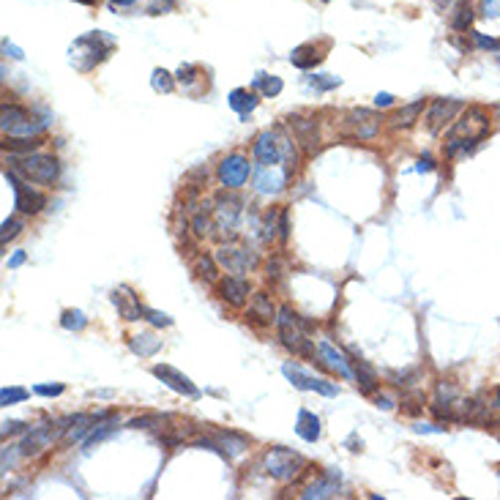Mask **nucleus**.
I'll return each mask as SVG.
<instances>
[{"label": "nucleus", "mask_w": 500, "mask_h": 500, "mask_svg": "<svg viewBox=\"0 0 500 500\" xmlns=\"http://www.w3.org/2000/svg\"><path fill=\"white\" fill-rule=\"evenodd\" d=\"M227 102H230V107H232V110L238 112L241 118H246L249 112H252V110H254V107H257V102H260V99H257L254 93L243 91V88H235V91L230 93V99H227Z\"/></svg>", "instance_id": "nucleus-28"}, {"label": "nucleus", "mask_w": 500, "mask_h": 500, "mask_svg": "<svg viewBox=\"0 0 500 500\" xmlns=\"http://www.w3.org/2000/svg\"><path fill=\"white\" fill-rule=\"evenodd\" d=\"M142 315H145V320H148V323H154V326H159V328H169V326H172V317L165 315V312H156V309L142 306Z\"/></svg>", "instance_id": "nucleus-40"}, {"label": "nucleus", "mask_w": 500, "mask_h": 500, "mask_svg": "<svg viewBox=\"0 0 500 500\" xmlns=\"http://www.w3.org/2000/svg\"><path fill=\"white\" fill-rule=\"evenodd\" d=\"M254 88H260L263 91V96H268V99H274L281 93V88H284V82L274 77V74H263V71H257V77H254Z\"/></svg>", "instance_id": "nucleus-33"}, {"label": "nucleus", "mask_w": 500, "mask_h": 500, "mask_svg": "<svg viewBox=\"0 0 500 500\" xmlns=\"http://www.w3.org/2000/svg\"><path fill=\"white\" fill-rule=\"evenodd\" d=\"M28 399V391L25 389H3L0 391V405L8 407V405H17V402H25Z\"/></svg>", "instance_id": "nucleus-39"}, {"label": "nucleus", "mask_w": 500, "mask_h": 500, "mask_svg": "<svg viewBox=\"0 0 500 500\" xmlns=\"http://www.w3.org/2000/svg\"><path fill=\"white\" fill-rule=\"evenodd\" d=\"M462 110V104L456 102V99H438L432 107H429V115H427V120H429V131L435 134V131H441L445 123L456 115V112Z\"/></svg>", "instance_id": "nucleus-18"}, {"label": "nucleus", "mask_w": 500, "mask_h": 500, "mask_svg": "<svg viewBox=\"0 0 500 500\" xmlns=\"http://www.w3.org/2000/svg\"><path fill=\"white\" fill-rule=\"evenodd\" d=\"M22 429H25V424H22V421H3V438L17 435V432H22Z\"/></svg>", "instance_id": "nucleus-49"}, {"label": "nucleus", "mask_w": 500, "mask_h": 500, "mask_svg": "<svg viewBox=\"0 0 500 500\" xmlns=\"http://www.w3.org/2000/svg\"><path fill=\"white\" fill-rule=\"evenodd\" d=\"M3 145H6V151H11V154H30V151H36V148L41 145V140H39V137H17V134H8V137L3 140Z\"/></svg>", "instance_id": "nucleus-32"}, {"label": "nucleus", "mask_w": 500, "mask_h": 500, "mask_svg": "<svg viewBox=\"0 0 500 500\" xmlns=\"http://www.w3.org/2000/svg\"><path fill=\"white\" fill-rule=\"evenodd\" d=\"M266 271H268L266 277L271 279V281H279V279H281V260H279V257H274V260H268Z\"/></svg>", "instance_id": "nucleus-46"}, {"label": "nucleus", "mask_w": 500, "mask_h": 500, "mask_svg": "<svg viewBox=\"0 0 500 500\" xmlns=\"http://www.w3.org/2000/svg\"><path fill=\"white\" fill-rule=\"evenodd\" d=\"M481 17H500V0H481Z\"/></svg>", "instance_id": "nucleus-44"}, {"label": "nucleus", "mask_w": 500, "mask_h": 500, "mask_svg": "<svg viewBox=\"0 0 500 500\" xmlns=\"http://www.w3.org/2000/svg\"><path fill=\"white\" fill-rule=\"evenodd\" d=\"M320 60H323V55L315 50V44H301V47H295L290 53V63L295 68H315Z\"/></svg>", "instance_id": "nucleus-27"}, {"label": "nucleus", "mask_w": 500, "mask_h": 500, "mask_svg": "<svg viewBox=\"0 0 500 500\" xmlns=\"http://www.w3.org/2000/svg\"><path fill=\"white\" fill-rule=\"evenodd\" d=\"M3 178H6V180L11 183V189H14V208H17V211H22V214H39V211L47 205V197H44L41 192H36V189L30 186V180H19L14 169H6Z\"/></svg>", "instance_id": "nucleus-7"}, {"label": "nucleus", "mask_w": 500, "mask_h": 500, "mask_svg": "<svg viewBox=\"0 0 500 500\" xmlns=\"http://www.w3.org/2000/svg\"><path fill=\"white\" fill-rule=\"evenodd\" d=\"M380 126H383V118L372 110H350L344 115V129L350 137L355 140H372L380 134Z\"/></svg>", "instance_id": "nucleus-9"}, {"label": "nucleus", "mask_w": 500, "mask_h": 500, "mask_svg": "<svg viewBox=\"0 0 500 500\" xmlns=\"http://www.w3.org/2000/svg\"><path fill=\"white\" fill-rule=\"evenodd\" d=\"M435 3H438V6H448V3H451V0H435Z\"/></svg>", "instance_id": "nucleus-60"}, {"label": "nucleus", "mask_w": 500, "mask_h": 500, "mask_svg": "<svg viewBox=\"0 0 500 500\" xmlns=\"http://www.w3.org/2000/svg\"><path fill=\"white\" fill-rule=\"evenodd\" d=\"M254 159L260 167H277L281 162V151H279V137L274 131H260L254 140Z\"/></svg>", "instance_id": "nucleus-15"}, {"label": "nucleus", "mask_w": 500, "mask_h": 500, "mask_svg": "<svg viewBox=\"0 0 500 500\" xmlns=\"http://www.w3.org/2000/svg\"><path fill=\"white\" fill-rule=\"evenodd\" d=\"M112 6H131V3H137V0H110Z\"/></svg>", "instance_id": "nucleus-57"}, {"label": "nucleus", "mask_w": 500, "mask_h": 500, "mask_svg": "<svg viewBox=\"0 0 500 500\" xmlns=\"http://www.w3.org/2000/svg\"><path fill=\"white\" fill-rule=\"evenodd\" d=\"M246 317H252V320H257V323H274V320H277V306H274L271 295H268V293H254Z\"/></svg>", "instance_id": "nucleus-21"}, {"label": "nucleus", "mask_w": 500, "mask_h": 500, "mask_svg": "<svg viewBox=\"0 0 500 500\" xmlns=\"http://www.w3.org/2000/svg\"><path fill=\"white\" fill-rule=\"evenodd\" d=\"M11 165H14V172H19L25 180H30V183H53L57 178V172H60V167H57V159L55 156H44V154H28V156H22V159H14L11 156Z\"/></svg>", "instance_id": "nucleus-2"}, {"label": "nucleus", "mask_w": 500, "mask_h": 500, "mask_svg": "<svg viewBox=\"0 0 500 500\" xmlns=\"http://www.w3.org/2000/svg\"><path fill=\"white\" fill-rule=\"evenodd\" d=\"M416 432H445V427H432V424H416Z\"/></svg>", "instance_id": "nucleus-56"}, {"label": "nucleus", "mask_w": 500, "mask_h": 500, "mask_svg": "<svg viewBox=\"0 0 500 500\" xmlns=\"http://www.w3.org/2000/svg\"><path fill=\"white\" fill-rule=\"evenodd\" d=\"M336 492H339V473H336V470H328V473H323L315 484H309V487L301 492V498L323 500V498H333Z\"/></svg>", "instance_id": "nucleus-19"}, {"label": "nucleus", "mask_w": 500, "mask_h": 500, "mask_svg": "<svg viewBox=\"0 0 500 500\" xmlns=\"http://www.w3.org/2000/svg\"><path fill=\"white\" fill-rule=\"evenodd\" d=\"M279 336H281V344L287 347V350H293V353H312V344H309V339L304 336L301 331V326H304V320L290 309V306H281L279 309Z\"/></svg>", "instance_id": "nucleus-4"}, {"label": "nucleus", "mask_w": 500, "mask_h": 500, "mask_svg": "<svg viewBox=\"0 0 500 500\" xmlns=\"http://www.w3.org/2000/svg\"><path fill=\"white\" fill-rule=\"evenodd\" d=\"M323 3H328V0H323Z\"/></svg>", "instance_id": "nucleus-61"}, {"label": "nucleus", "mask_w": 500, "mask_h": 500, "mask_svg": "<svg viewBox=\"0 0 500 500\" xmlns=\"http://www.w3.org/2000/svg\"><path fill=\"white\" fill-rule=\"evenodd\" d=\"M77 3H82V6H93L96 0H77Z\"/></svg>", "instance_id": "nucleus-59"}, {"label": "nucleus", "mask_w": 500, "mask_h": 500, "mask_svg": "<svg viewBox=\"0 0 500 500\" xmlns=\"http://www.w3.org/2000/svg\"><path fill=\"white\" fill-rule=\"evenodd\" d=\"M33 391H36L39 396H60V393L66 391V386H63V383H53V386H36Z\"/></svg>", "instance_id": "nucleus-45"}, {"label": "nucleus", "mask_w": 500, "mask_h": 500, "mask_svg": "<svg viewBox=\"0 0 500 500\" xmlns=\"http://www.w3.org/2000/svg\"><path fill=\"white\" fill-rule=\"evenodd\" d=\"M393 104V96L391 93H378L375 96V107H391Z\"/></svg>", "instance_id": "nucleus-52"}, {"label": "nucleus", "mask_w": 500, "mask_h": 500, "mask_svg": "<svg viewBox=\"0 0 500 500\" xmlns=\"http://www.w3.org/2000/svg\"><path fill=\"white\" fill-rule=\"evenodd\" d=\"M473 41H476V47H481V50H492V53L500 50L498 39H490V36H484V33H479V30H473Z\"/></svg>", "instance_id": "nucleus-41"}, {"label": "nucleus", "mask_w": 500, "mask_h": 500, "mask_svg": "<svg viewBox=\"0 0 500 500\" xmlns=\"http://www.w3.org/2000/svg\"><path fill=\"white\" fill-rule=\"evenodd\" d=\"M151 85H154V91H159V93H172L175 80L169 77V71H165V68H156V71H154V77H151Z\"/></svg>", "instance_id": "nucleus-35"}, {"label": "nucleus", "mask_w": 500, "mask_h": 500, "mask_svg": "<svg viewBox=\"0 0 500 500\" xmlns=\"http://www.w3.org/2000/svg\"><path fill=\"white\" fill-rule=\"evenodd\" d=\"M492 407H498V410H500V389L495 391V402H492Z\"/></svg>", "instance_id": "nucleus-58"}, {"label": "nucleus", "mask_w": 500, "mask_h": 500, "mask_svg": "<svg viewBox=\"0 0 500 500\" xmlns=\"http://www.w3.org/2000/svg\"><path fill=\"white\" fill-rule=\"evenodd\" d=\"M3 53H6V55H8V57H14V60H22V57H25V53H22V50H19L17 44H11L8 39L3 41Z\"/></svg>", "instance_id": "nucleus-50"}, {"label": "nucleus", "mask_w": 500, "mask_h": 500, "mask_svg": "<svg viewBox=\"0 0 500 500\" xmlns=\"http://www.w3.org/2000/svg\"><path fill=\"white\" fill-rule=\"evenodd\" d=\"M287 123H290V129H293V134H295L298 145H301L309 156H315V151L320 148V137H317V126H315V120H312V118H301V115H290V118H287Z\"/></svg>", "instance_id": "nucleus-13"}, {"label": "nucleus", "mask_w": 500, "mask_h": 500, "mask_svg": "<svg viewBox=\"0 0 500 500\" xmlns=\"http://www.w3.org/2000/svg\"><path fill=\"white\" fill-rule=\"evenodd\" d=\"M8 467H14V445L3 448V470H8Z\"/></svg>", "instance_id": "nucleus-51"}, {"label": "nucleus", "mask_w": 500, "mask_h": 500, "mask_svg": "<svg viewBox=\"0 0 500 500\" xmlns=\"http://www.w3.org/2000/svg\"><path fill=\"white\" fill-rule=\"evenodd\" d=\"M284 180H287V172H284V169L279 172L277 167H263L260 175H257V189L266 192V194H268V192H279V189L284 186Z\"/></svg>", "instance_id": "nucleus-26"}, {"label": "nucleus", "mask_w": 500, "mask_h": 500, "mask_svg": "<svg viewBox=\"0 0 500 500\" xmlns=\"http://www.w3.org/2000/svg\"><path fill=\"white\" fill-rule=\"evenodd\" d=\"M112 50H115L112 36H107L104 30H93L88 36H80L71 44L68 55H71V66H77L80 71H91L96 63H102L104 57L110 55Z\"/></svg>", "instance_id": "nucleus-1"}, {"label": "nucleus", "mask_w": 500, "mask_h": 500, "mask_svg": "<svg viewBox=\"0 0 500 500\" xmlns=\"http://www.w3.org/2000/svg\"><path fill=\"white\" fill-rule=\"evenodd\" d=\"M194 274L200 279H205L208 284H214L216 279H219V263H216V257H211V254H200L197 260H194Z\"/></svg>", "instance_id": "nucleus-30"}, {"label": "nucleus", "mask_w": 500, "mask_h": 500, "mask_svg": "<svg viewBox=\"0 0 500 500\" xmlns=\"http://www.w3.org/2000/svg\"><path fill=\"white\" fill-rule=\"evenodd\" d=\"M25 257H28L25 252H17V254H11V260H8V268H19V266L25 263Z\"/></svg>", "instance_id": "nucleus-54"}, {"label": "nucleus", "mask_w": 500, "mask_h": 500, "mask_svg": "<svg viewBox=\"0 0 500 500\" xmlns=\"http://www.w3.org/2000/svg\"><path fill=\"white\" fill-rule=\"evenodd\" d=\"M287 235H290V216H287V211H281L279 214V238H281V243H287Z\"/></svg>", "instance_id": "nucleus-47"}, {"label": "nucleus", "mask_w": 500, "mask_h": 500, "mask_svg": "<svg viewBox=\"0 0 500 500\" xmlns=\"http://www.w3.org/2000/svg\"><path fill=\"white\" fill-rule=\"evenodd\" d=\"M129 347H131L140 358H151V355H156V353L162 350V339H156L154 333H137V336H131Z\"/></svg>", "instance_id": "nucleus-25"}, {"label": "nucleus", "mask_w": 500, "mask_h": 500, "mask_svg": "<svg viewBox=\"0 0 500 500\" xmlns=\"http://www.w3.org/2000/svg\"><path fill=\"white\" fill-rule=\"evenodd\" d=\"M238 219H241V203L235 197H227V200H216V208H214V230H222L230 238L238 232Z\"/></svg>", "instance_id": "nucleus-12"}, {"label": "nucleus", "mask_w": 500, "mask_h": 500, "mask_svg": "<svg viewBox=\"0 0 500 500\" xmlns=\"http://www.w3.org/2000/svg\"><path fill=\"white\" fill-rule=\"evenodd\" d=\"M151 372H154V378H159L167 389H172L175 393H183V396H200L197 386H194L183 372H178V369L169 367V364H156Z\"/></svg>", "instance_id": "nucleus-14"}, {"label": "nucleus", "mask_w": 500, "mask_h": 500, "mask_svg": "<svg viewBox=\"0 0 500 500\" xmlns=\"http://www.w3.org/2000/svg\"><path fill=\"white\" fill-rule=\"evenodd\" d=\"M211 438L216 441L222 456H238V454L246 451V438H241V435H235V432H214Z\"/></svg>", "instance_id": "nucleus-23"}, {"label": "nucleus", "mask_w": 500, "mask_h": 500, "mask_svg": "<svg viewBox=\"0 0 500 500\" xmlns=\"http://www.w3.org/2000/svg\"><path fill=\"white\" fill-rule=\"evenodd\" d=\"M317 355H320V361L336 372L339 378H353V367H350V361L344 358V353L342 350H336L331 342H320L317 344Z\"/></svg>", "instance_id": "nucleus-16"}, {"label": "nucleus", "mask_w": 500, "mask_h": 500, "mask_svg": "<svg viewBox=\"0 0 500 500\" xmlns=\"http://www.w3.org/2000/svg\"><path fill=\"white\" fill-rule=\"evenodd\" d=\"M375 405H378V407H383V410H391V407H393L391 396H383V393H378V396H375Z\"/></svg>", "instance_id": "nucleus-55"}, {"label": "nucleus", "mask_w": 500, "mask_h": 500, "mask_svg": "<svg viewBox=\"0 0 500 500\" xmlns=\"http://www.w3.org/2000/svg\"><path fill=\"white\" fill-rule=\"evenodd\" d=\"M216 175H219V183H222L224 189H232V192H235V189L246 186V180H249V175H252V165H249L246 156L230 154V156H224L222 162H219Z\"/></svg>", "instance_id": "nucleus-8"}, {"label": "nucleus", "mask_w": 500, "mask_h": 500, "mask_svg": "<svg viewBox=\"0 0 500 500\" xmlns=\"http://www.w3.org/2000/svg\"><path fill=\"white\" fill-rule=\"evenodd\" d=\"M0 126L6 134H17V137H28V134H36L47 126V120H33L30 112L19 104H3L0 110Z\"/></svg>", "instance_id": "nucleus-6"}, {"label": "nucleus", "mask_w": 500, "mask_h": 500, "mask_svg": "<svg viewBox=\"0 0 500 500\" xmlns=\"http://www.w3.org/2000/svg\"><path fill=\"white\" fill-rule=\"evenodd\" d=\"M353 378H355V386L361 393H372L378 389V372L372 364L367 361H355V369H353Z\"/></svg>", "instance_id": "nucleus-24"}, {"label": "nucleus", "mask_w": 500, "mask_h": 500, "mask_svg": "<svg viewBox=\"0 0 500 500\" xmlns=\"http://www.w3.org/2000/svg\"><path fill=\"white\" fill-rule=\"evenodd\" d=\"M68 424H71V416L63 418V421H57V424H41V427L30 429V432L25 435L22 445H19V454H22V456H36V454H41L44 448H50V445L55 443L60 435H66Z\"/></svg>", "instance_id": "nucleus-5"}, {"label": "nucleus", "mask_w": 500, "mask_h": 500, "mask_svg": "<svg viewBox=\"0 0 500 500\" xmlns=\"http://www.w3.org/2000/svg\"><path fill=\"white\" fill-rule=\"evenodd\" d=\"M115 429H118V416H107V418H102V421L91 429V435L85 438V448H93L96 443H102L104 438H110Z\"/></svg>", "instance_id": "nucleus-29"}, {"label": "nucleus", "mask_w": 500, "mask_h": 500, "mask_svg": "<svg viewBox=\"0 0 500 500\" xmlns=\"http://www.w3.org/2000/svg\"><path fill=\"white\" fill-rule=\"evenodd\" d=\"M194 77H197V68H194L192 63H186V66L178 68V77H175V80H178L180 85H189V82H194Z\"/></svg>", "instance_id": "nucleus-43"}, {"label": "nucleus", "mask_w": 500, "mask_h": 500, "mask_svg": "<svg viewBox=\"0 0 500 500\" xmlns=\"http://www.w3.org/2000/svg\"><path fill=\"white\" fill-rule=\"evenodd\" d=\"M22 227H25V222H22V219H17V216H11V219H6V222H3V232H0V243H3V246H6V243H8V241H11V238H17V235H19V230H22Z\"/></svg>", "instance_id": "nucleus-38"}, {"label": "nucleus", "mask_w": 500, "mask_h": 500, "mask_svg": "<svg viewBox=\"0 0 500 500\" xmlns=\"http://www.w3.org/2000/svg\"><path fill=\"white\" fill-rule=\"evenodd\" d=\"M454 11H456V14H454L451 25H454L456 30H465V28L473 22V8H470V6H467V0H465V3H462V6H456Z\"/></svg>", "instance_id": "nucleus-36"}, {"label": "nucleus", "mask_w": 500, "mask_h": 500, "mask_svg": "<svg viewBox=\"0 0 500 500\" xmlns=\"http://www.w3.org/2000/svg\"><path fill=\"white\" fill-rule=\"evenodd\" d=\"M60 326H63L66 331H82V328L88 326V317H85L80 309H66L63 317H60Z\"/></svg>", "instance_id": "nucleus-34"}, {"label": "nucleus", "mask_w": 500, "mask_h": 500, "mask_svg": "<svg viewBox=\"0 0 500 500\" xmlns=\"http://www.w3.org/2000/svg\"><path fill=\"white\" fill-rule=\"evenodd\" d=\"M304 467H306V459H304L301 454L290 451V448L277 445V448H271V451L266 454V470H268V476L277 479V481H293Z\"/></svg>", "instance_id": "nucleus-3"}, {"label": "nucleus", "mask_w": 500, "mask_h": 500, "mask_svg": "<svg viewBox=\"0 0 500 500\" xmlns=\"http://www.w3.org/2000/svg\"><path fill=\"white\" fill-rule=\"evenodd\" d=\"M219 295L230 306H243V301L249 298V281L243 277H224L219 281Z\"/></svg>", "instance_id": "nucleus-17"}, {"label": "nucleus", "mask_w": 500, "mask_h": 500, "mask_svg": "<svg viewBox=\"0 0 500 500\" xmlns=\"http://www.w3.org/2000/svg\"><path fill=\"white\" fill-rule=\"evenodd\" d=\"M274 219H277V211H268V216H266V230H263V238H266V241L274 238V230H277Z\"/></svg>", "instance_id": "nucleus-48"}, {"label": "nucleus", "mask_w": 500, "mask_h": 500, "mask_svg": "<svg viewBox=\"0 0 500 500\" xmlns=\"http://www.w3.org/2000/svg\"><path fill=\"white\" fill-rule=\"evenodd\" d=\"M416 169H418V172H432V169H435V162H432L429 156H424V159H418Z\"/></svg>", "instance_id": "nucleus-53"}, {"label": "nucleus", "mask_w": 500, "mask_h": 500, "mask_svg": "<svg viewBox=\"0 0 500 500\" xmlns=\"http://www.w3.org/2000/svg\"><path fill=\"white\" fill-rule=\"evenodd\" d=\"M172 8H175L172 0H151V3H148V14H154V17H156V14H169Z\"/></svg>", "instance_id": "nucleus-42"}, {"label": "nucleus", "mask_w": 500, "mask_h": 500, "mask_svg": "<svg viewBox=\"0 0 500 500\" xmlns=\"http://www.w3.org/2000/svg\"><path fill=\"white\" fill-rule=\"evenodd\" d=\"M309 85L317 88V91H331V88H339V85H342V80L333 77V74H312V77H309Z\"/></svg>", "instance_id": "nucleus-37"}, {"label": "nucleus", "mask_w": 500, "mask_h": 500, "mask_svg": "<svg viewBox=\"0 0 500 500\" xmlns=\"http://www.w3.org/2000/svg\"><path fill=\"white\" fill-rule=\"evenodd\" d=\"M498 476H500V470H498Z\"/></svg>", "instance_id": "nucleus-62"}, {"label": "nucleus", "mask_w": 500, "mask_h": 500, "mask_svg": "<svg viewBox=\"0 0 500 500\" xmlns=\"http://www.w3.org/2000/svg\"><path fill=\"white\" fill-rule=\"evenodd\" d=\"M281 375L301 391H317V393H323V396H336V393H339V389H336L333 383L323 380V378H315V375H306L298 364H290V361L281 367Z\"/></svg>", "instance_id": "nucleus-10"}, {"label": "nucleus", "mask_w": 500, "mask_h": 500, "mask_svg": "<svg viewBox=\"0 0 500 500\" xmlns=\"http://www.w3.org/2000/svg\"><path fill=\"white\" fill-rule=\"evenodd\" d=\"M424 112V99H418V102H413V104H407V107H402V110L396 112L393 118H391V123L396 126V129H405V126H413L416 120H418V115Z\"/></svg>", "instance_id": "nucleus-31"}, {"label": "nucleus", "mask_w": 500, "mask_h": 500, "mask_svg": "<svg viewBox=\"0 0 500 500\" xmlns=\"http://www.w3.org/2000/svg\"><path fill=\"white\" fill-rule=\"evenodd\" d=\"M295 432H298V438L301 441H306V443H315L317 438H320V418L315 416V413H309V410H298V421H295Z\"/></svg>", "instance_id": "nucleus-22"}, {"label": "nucleus", "mask_w": 500, "mask_h": 500, "mask_svg": "<svg viewBox=\"0 0 500 500\" xmlns=\"http://www.w3.org/2000/svg\"><path fill=\"white\" fill-rule=\"evenodd\" d=\"M112 304L118 306V312H120V317L123 320H140V315H142V304L137 301V295H131V290L129 287H118V290H112Z\"/></svg>", "instance_id": "nucleus-20"}, {"label": "nucleus", "mask_w": 500, "mask_h": 500, "mask_svg": "<svg viewBox=\"0 0 500 500\" xmlns=\"http://www.w3.org/2000/svg\"><path fill=\"white\" fill-rule=\"evenodd\" d=\"M216 263H219V268H224L227 274L241 277L243 271H249V268H254V266H257V257H254L249 249L222 246V249L216 252Z\"/></svg>", "instance_id": "nucleus-11"}]
</instances>
